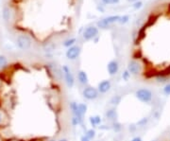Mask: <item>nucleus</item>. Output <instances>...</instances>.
Here are the masks:
<instances>
[{
	"instance_id": "f257e3e1",
	"label": "nucleus",
	"mask_w": 170,
	"mask_h": 141,
	"mask_svg": "<svg viewBox=\"0 0 170 141\" xmlns=\"http://www.w3.org/2000/svg\"><path fill=\"white\" fill-rule=\"evenodd\" d=\"M135 97L139 101L143 103L149 104L152 101L153 99V93L150 89L149 88H140L136 90L135 92Z\"/></svg>"
},
{
	"instance_id": "f03ea898",
	"label": "nucleus",
	"mask_w": 170,
	"mask_h": 141,
	"mask_svg": "<svg viewBox=\"0 0 170 141\" xmlns=\"http://www.w3.org/2000/svg\"><path fill=\"white\" fill-rule=\"evenodd\" d=\"M16 46L21 50H27L31 47V40L27 35H19L16 38Z\"/></svg>"
},
{
	"instance_id": "7ed1b4c3",
	"label": "nucleus",
	"mask_w": 170,
	"mask_h": 141,
	"mask_svg": "<svg viewBox=\"0 0 170 141\" xmlns=\"http://www.w3.org/2000/svg\"><path fill=\"white\" fill-rule=\"evenodd\" d=\"M82 96L85 100L88 101H94L97 99L99 96V92L97 91L96 88L92 87V86H87L82 90Z\"/></svg>"
},
{
	"instance_id": "20e7f679",
	"label": "nucleus",
	"mask_w": 170,
	"mask_h": 141,
	"mask_svg": "<svg viewBox=\"0 0 170 141\" xmlns=\"http://www.w3.org/2000/svg\"><path fill=\"white\" fill-rule=\"evenodd\" d=\"M119 18H120V16H118V15H111V16L106 17L104 19L98 21V22H97V28H100V29H108L111 24L118 22Z\"/></svg>"
},
{
	"instance_id": "39448f33",
	"label": "nucleus",
	"mask_w": 170,
	"mask_h": 141,
	"mask_svg": "<svg viewBox=\"0 0 170 141\" xmlns=\"http://www.w3.org/2000/svg\"><path fill=\"white\" fill-rule=\"evenodd\" d=\"M62 74L64 76V79H65V82L67 84V86L69 88H72L74 84H75V79H74V76L71 72V70L69 69L67 66H63L62 67Z\"/></svg>"
},
{
	"instance_id": "423d86ee",
	"label": "nucleus",
	"mask_w": 170,
	"mask_h": 141,
	"mask_svg": "<svg viewBox=\"0 0 170 141\" xmlns=\"http://www.w3.org/2000/svg\"><path fill=\"white\" fill-rule=\"evenodd\" d=\"M127 70L130 73V75H138L142 71V67L138 62L132 60V61L129 62Z\"/></svg>"
},
{
	"instance_id": "0eeeda50",
	"label": "nucleus",
	"mask_w": 170,
	"mask_h": 141,
	"mask_svg": "<svg viewBox=\"0 0 170 141\" xmlns=\"http://www.w3.org/2000/svg\"><path fill=\"white\" fill-rule=\"evenodd\" d=\"M98 34V29L96 27H89L84 29L83 31V38L87 41L92 40L95 37H96Z\"/></svg>"
},
{
	"instance_id": "6e6552de",
	"label": "nucleus",
	"mask_w": 170,
	"mask_h": 141,
	"mask_svg": "<svg viewBox=\"0 0 170 141\" xmlns=\"http://www.w3.org/2000/svg\"><path fill=\"white\" fill-rule=\"evenodd\" d=\"M79 54H81V48L77 47V46H73L71 48H69L66 50V58L69 59V60H76Z\"/></svg>"
},
{
	"instance_id": "1a4fd4ad",
	"label": "nucleus",
	"mask_w": 170,
	"mask_h": 141,
	"mask_svg": "<svg viewBox=\"0 0 170 141\" xmlns=\"http://www.w3.org/2000/svg\"><path fill=\"white\" fill-rule=\"evenodd\" d=\"M111 87V83L109 80H104V81H102L98 83L97 85V91L100 93V94H105L107 92L110 91Z\"/></svg>"
},
{
	"instance_id": "9d476101",
	"label": "nucleus",
	"mask_w": 170,
	"mask_h": 141,
	"mask_svg": "<svg viewBox=\"0 0 170 141\" xmlns=\"http://www.w3.org/2000/svg\"><path fill=\"white\" fill-rule=\"evenodd\" d=\"M107 70H108V73L111 76L116 75L118 70H119V64H118L117 61H115V60L111 61L107 66Z\"/></svg>"
},
{
	"instance_id": "9b49d317",
	"label": "nucleus",
	"mask_w": 170,
	"mask_h": 141,
	"mask_svg": "<svg viewBox=\"0 0 170 141\" xmlns=\"http://www.w3.org/2000/svg\"><path fill=\"white\" fill-rule=\"evenodd\" d=\"M105 116L107 119H109V120L111 121H116V119L118 117V115H117V111L115 108H111V109H109L106 111L105 113Z\"/></svg>"
},
{
	"instance_id": "f8f14e48",
	"label": "nucleus",
	"mask_w": 170,
	"mask_h": 141,
	"mask_svg": "<svg viewBox=\"0 0 170 141\" xmlns=\"http://www.w3.org/2000/svg\"><path fill=\"white\" fill-rule=\"evenodd\" d=\"M77 80H78L79 83H81L83 85L88 84V76H87L86 72L85 71H82V70L79 71L77 73Z\"/></svg>"
},
{
	"instance_id": "ddd939ff",
	"label": "nucleus",
	"mask_w": 170,
	"mask_h": 141,
	"mask_svg": "<svg viewBox=\"0 0 170 141\" xmlns=\"http://www.w3.org/2000/svg\"><path fill=\"white\" fill-rule=\"evenodd\" d=\"M89 121L93 127H96V126H99L101 124L102 118L100 117V116H90Z\"/></svg>"
},
{
	"instance_id": "4468645a",
	"label": "nucleus",
	"mask_w": 170,
	"mask_h": 141,
	"mask_svg": "<svg viewBox=\"0 0 170 141\" xmlns=\"http://www.w3.org/2000/svg\"><path fill=\"white\" fill-rule=\"evenodd\" d=\"M121 101H122L121 96L120 95H115V96H113L111 99L110 100V104H111L113 106H117V105L120 104Z\"/></svg>"
},
{
	"instance_id": "2eb2a0df",
	"label": "nucleus",
	"mask_w": 170,
	"mask_h": 141,
	"mask_svg": "<svg viewBox=\"0 0 170 141\" xmlns=\"http://www.w3.org/2000/svg\"><path fill=\"white\" fill-rule=\"evenodd\" d=\"M168 80H169V78H168V76H165V75H164V74H159L157 77H156V81H157V82H159V83H164V82H168Z\"/></svg>"
},
{
	"instance_id": "dca6fc26",
	"label": "nucleus",
	"mask_w": 170,
	"mask_h": 141,
	"mask_svg": "<svg viewBox=\"0 0 170 141\" xmlns=\"http://www.w3.org/2000/svg\"><path fill=\"white\" fill-rule=\"evenodd\" d=\"M96 130L95 129H88L87 131H86V133H85V136L87 137V138H89L90 140H92V139H94L95 137H96Z\"/></svg>"
},
{
	"instance_id": "f3484780",
	"label": "nucleus",
	"mask_w": 170,
	"mask_h": 141,
	"mask_svg": "<svg viewBox=\"0 0 170 141\" xmlns=\"http://www.w3.org/2000/svg\"><path fill=\"white\" fill-rule=\"evenodd\" d=\"M2 17L3 19L6 21V22H8V21L9 20L10 18V10L8 7H5L3 9V12H2Z\"/></svg>"
},
{
	"instance_id": "a211bd4d",
	"label": "nucleus",
	"mask_w": 170,
	"mask_h": 141,
	"mask_svg": "<svg viewBox=\"0 0 170 141\" xmlns=\"http://www.w3.org/2000/svg\"><path fill=\"white\" fill-rule=\"evenodd\" d=\"M8 66V59L4 55H0V70L6 68Z\"/></svg>"
},
{
	"instance_id": "6ab92c4d",
	"label": "nucleus",
	"mask_w": 170,
	"mask_h": 141,
	"mask_svg": "<svg viewBox=\"0 0 170 141\" xmlns=\"http://www.w3.org/2000/svg\"><path fill=\"white\" fill-rule=\"evenodd\" d=\"M111 128L115 133H119V132L121 131V130H122V125H121V123L118 122V121H113V122L111 123Z\"/></svg>"
},
{
	"instance_id": "aec40b11",
	"label": "nucleus",
	"mask_w": 170,
	"mask_h": 141,
	"mask_svg": "<svg viewBox=\"0 0 170 141\" xmlns=\"http://www.w3.org/2000/svg\"><path fill=\"white\" fill-rule=\"evenodd\" d=\"M147 123H149V117H143L140 119V120L137 121L136 126H137V128L138 127H145Z\"/></svg>"
},
{
	"instance_id": "412c9836",
	"label": "nucleus",
	"mask_w": 170,
	"mask_h": 141,
	"mask_svg": "<svg viewBox=\"0 0 170 141\" xmlns=\"http://www.w3.org/2000/svg\"><path fill=\"white\" fill-rule=\"evenodd\" d=\"M76 43V39L75 38H71V39H68V40H66L64 43H63V46L65 47V48H71V47H73V45Z\"/></svg>"
},
{
	"instance_id": "4be33fe9",
	"label": "nucleus",
	"mask_w": 170,
	"mask_h": 141,
	"mask_svg": "<svg viewBox=\"0 0 170 141\" xmlns=\"http://www.w3.org/2000/svg\"><path fill=\"white\" fill-rule=\"evenodd\" d=\"M122 78H123V80H124L125 82H128V81L130 80V73L128 70L124 71L123 74H122Z\"/></svg>"
},
{
	"instance_id": "5701e85b",
	"label": "nucleus",
	"mask_w": 170,
	"mask_h": 141,
	"mask_svg": "<svg viewBox=\"0 0 170 141\" xmlns=\"http://www.w3.org/2000/svg\"><path fill=\"white\" fill-rule=\"evenodd\" d=\"M129 19H130L129 15H124V16H121V17L119 18L118 22H119L120 24H126V23L128 22V21H129Z\"/></svg>"
},
{
	"instance_id": "b1692460",
	"label": "nucleus",
	"mask_w": 170,
	"mask_h": 141,
	"mask_svg": "<svg viewBox=\"0 0 170 141\" xmlns=\"http://www.w3.org/2000/svg\"><path fill=\"white\" fill-rule=\"evenodd\" d=\"M163 92H164V94L165 96H169L170 95V83H168V84H166L164 86V89H163Z\"/></svg>"
},
{
	"instance_id": "393cba45",
	"label": "nucleus",
	"mask_w": 170,
	"mask_h": 141,
	"mask_svg": "<svg viewBox=\"0 0 170 141\" xmlns=\"http://www.w3.org/2000/svg\"><path fill=\"white\" fill-rule=\"evenodd\" d=\"M102 2L106 5H111V4H117L119 0H102Z\"/></svg>"
},
{
	"instance_id": "a878e982",
	"label": "nucleus",
	"mask_w": 170,
	"mask_h": 141,
	"mask_svg": "<svg viewBox=\"0 0 170 141\" xmlns=\"http://www.w3.org/2000/svg\"><path fill=\"white\" fill-rule=\"evenodd\" d=\"M143 6V3L141 2V1H136V2H134V4H133V8L134 9H140L141 7Z\"/></svg>"
},
{
	"instance_id": "bb28decb",
	"label": "nucleus",
	"mask_w": 170,
	"mask_h": 141,
	"mask_svg": "<svg viewBox=\"0 0 170 141\" xmlns=\"http://www.w3.org/2000/svg\"><path fill=\"white\" fill-rule=\"evenodd\" d=\"M78 124H79V121H78L77 117L74 116L73 118H72V125H73V126H77V125H78Z\"/></svg>"
},
{
	"instance_id": "cd10ccee",
	"label": "nucleus",
	"mask_w": 170,
	"mask_h": 141,
	"mask_svg": "<svg viewBox=\"0 0 170 141\" xmlns=\"http://www.w3.org/2000/svg\"><path fill=\"white\" fill-rule=\"evenodd\" d=\"M136 129H137V126H136V124H131L129 127V130H130V132H135Z\"/></svg>"
},
{
	"instance_id": "c85d7f7f",
	"label": "nucleus",
	"mask_w": 170,
	"mask_h": 141,
	"mask_svg": "<svg viewBox=\"0 0 170 141\" xmlns=\"http://www.w3.org/2000/svg\"><path fill=\"white\" fill-rule=\"evenodd\" d=\"M130 141H143V139H142L140 136H135V137H133Z\"/></svg>"
},
{
	"instance_id": "c756f323",
	"label": "nucleus",
	"mask_w": 170,
	"mask_h": 141,
	"mask_svg": "<svg viewBox=\"0 0 170 141\" xmlns=\"http://www.w3.org/2000/svg\"><path fill=\"white\" fill-rule=\"evenodd\" d=\"M81 141H91V140H90L89 138H87L85 135H83V136L81 137Z\"/></svg>"
},
{
	"instance_id": "7c9ffc66",
	"label": "nucleus",
	"mask_w": 170,
	"mask_h": 141,
	"mask_svg": "<svg viewBox=\"0 0 170 141\" xmlns=\"http://www.w3.org/2000/svg\"><path fill=\"white\" fill-rule=\"evenodd\" d=\"M2 119H3V116H2V113L0 112V126H1V123H2Z\"/></svg>"
},
{
	"instance_id": "2f4dec72",
	"label": "nucleus",
	"mask_w": 170,
	"mask_h": 141,
	"mask_svg": "<svg viewBox=\"0 0 170 141\" xmlns=\"http://www.w3.org/2000/svg\"><path fill=\"white\" fill-rule=\"evenodd\" d=\"M130 2H136V1H139V0H128Z\"/></svg>"
},
{
	"instance_id": "473e14b6",
	"label": "nucleus",
	"mask_w": 170,
	"mask_h": 141,
	"mask_svg": "<svg viewBox=\"0 0 170 141\" xmlns=\"http://www.w3.org/2000/svg\"><path fill=\"white\" fill-rule=\"evenodd\" d=\"M58 141H68V140L65 139V138H62V139H60V140H58Z\"/></svg>"
},
{
	"instance_id": "72a5a7b5",
	"label": "nucleus",
	"mask_w": 170,
	"mask_h": 141,
	"mask_svg": "<svg viewBox=\"0 0 170 141\" xmlns=\"http://www.w3.org/2000/svg\"><path fill=\"white\" fill-rule=\"evenodd\" d=\"M47 141H57V140H55V139H48V140H47Z\"/></svg>"
},
{
	"instance_id": "f704fd0d",
	"label": "nucleus",
	"mask_w": 170,
	"mask_h": 141,
	"mask_svg": "<svg viewBox=\"0 0 170 141\" xmlns=\"http://www.w3.org/2000/svg\"><path fill=\"white\" fill-rule=\"evenodd\" d=\"M154 141H155V140H154Z\"/></svg>"
}]
</instances>
